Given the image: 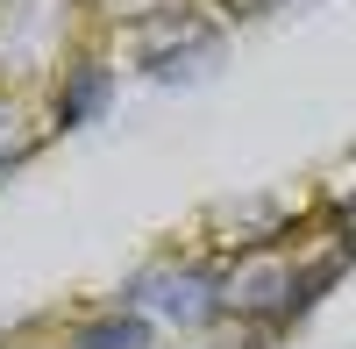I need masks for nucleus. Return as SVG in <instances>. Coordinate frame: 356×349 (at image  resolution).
I'll list each match as a JSON object with an SVG mask.
<instances>
[{"instance_id": "20e7f679", "label": "nucleus", "mask_w": 356, "mask_h": 349, "mask_svg": "<svg viewBox=\"0 0 356 349\" xmlns=\"http://www.w3.org/2000/svg\"><path fill=\"white\" fill-rule=\"evenodd\" d=\"M72 349H150V321L129 314V307H114V314H100V321H86L72 335Z\"/></svg>"}, {"instance_id": "f257e3e1", "label": "nucleus", "mask_w": 356, "mask_h": 349, "mask_svg": "<svg viewBox=\"0 0 356 349\" xmlns=\"http://www.w3.org/2000/svg\"><path fill=\"white\" fill-rule=\"evenodd\" d=\"M285 293H292V257H278L271 243L243 250L235 271H221V314L235 321H285Z\"/></svg>"}, {"instance_id": "423d86ee", "label": "nucleus", "mask_w": 356, "mask_h": 349, "mask_svg": "<svg viewBox=\"0 0 356 349\" xmlns=\"http://www.w3.org/2000/svg\"><path fill=\"white\" fill-rule=\"evenodd\" d=\"M107 15H122V22H143V15H164V8H186V0H100Z\"/></svg>"}, {"instance_id": "6e6552de", "label": "nucleus", "mask_w": 356, "mask_h": 349, "mask_svg": "<svg viewBox=\"0 0 356 349\" xmlns=\"http://www.w3.org/2000/svg\"><path fill=\"white\" fill-rule=\"evenodd\" d=\"M243 349H264V335H250V342H243Z\"/></svg>"}, {"instance_id": "f03ea898", "label": "nucleus", "mask_w": 356, "mask_h": 349, "mask_svg": "<svg viewBox=\"0 0 356 349\" xmlns=\"http://www.w3.org/2000/svg\"><path fill=\"white\" fill-rule=\"evenodd\" d=\"M143 300H157L171 328H200V321H214V314H221V271H200V264H178V271H143L129 293H122V307L136 314Z\"/></svg>"}, {"instance_id": "0eeeda50", "label": "nucleus", "mask_w": 356, "mask_h": 349, "mask_svg": "<svg viewBox=\"0 0 356 349\" xmlns=\"http://www.w3.org/2000/svg\"><path fill=\"white\" fill-rule=\"evenodd\" d=\"M221 8H228V15H264L271 0H221Z\"/></svg>"}, {"instance_id": "39448f33", "label": "nucleus", "mask_w": 356, "mask_h": 349, "mask_svg": "<svg viewBox=\"0 0 356 349\" xmlns=\"http://www.w3.org/2000/svg\"><path fill=\"white\" fill-rule=\"evenodd\" d=\"M36 143H43V129L29 122V107L0 93V171H8V164H22L29 150H36Z\"/></svg>"}, {"instance_id": "7ed1b4c3", "label": "nucleus", "mask_w": 356, "mask_h": 349, "mask_svg": "<svg viewBox=\"0 0 356 349\" xmlns=\"http://www.w3.org/2000/svg\"><path fill=\"white\" fill-rule=\"evenodd\" d=\"M114 100V65H100V57H79V65L57 79V129H86L100 122Z\"/></svg>"}]
</instances>
